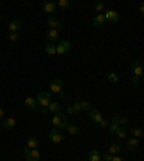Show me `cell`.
Listing matches in <instances>:
<instances>
[{"instance_id":"cell-27","label":"cell","mask_w":144,"mask_h":161,"mask_svg":"<svg viewBox=\"0 0 144 161\" xmlns=\"http://www.w3.org/2000/svg\"><path fill=\"white\" fill-rule=\"evenodd\" d=\"M79 105H81V111H89L91 109V102L89 101H82V102H79Z\"/></svg>"},{"instance_id":"cell-11","label":"cell","mask_w":144,"mask_h":161,"mask_svg":"<svg viewBox=\"0 0 144 161\" xmlns=\"http://www.w3.org/2000/svg\"><path fill=\"white\" fill-rule=\"evenodd\" d=\"M48 25H49L50 29L56 30V32H59V30L64 29V25H62V23H59L56 19H53V17H49V19H48Z\"/></svg>"},{"instance_id":"cell-43","label":"cell","mask_w":144,"mask_h":161,"mask_svg":"<svg viewBox=\"0 0 144 161\" xmlns=\"http://www.w3.org/2000/svg\"><path fill=\"white\" fill-rule=\"evenodd\" d=\"M140 12H141V13H144V6H143V4L140 6Z\"/></svg>"},{"instance_id":"cell-4","label":"cell","mask_w":144,"mask_h":161,"mask_svg":"<svg viewBox=\"0 0 144 161\" xmlns=\"http://www.w3.org/2000/svg\"><path fill=\"white\" fill-rule=\"evenodd\" d=\"M104 17H105V22H110V23H117L120 20V15H118V12L115 10H105L103 13Z\"/></svg>"},{"instance_id":"cell-39","label":"cell","mask_w":144,"mask_h":161,"mask_svg":"<svg viewBox=\"0 0 144 161\" xmlns=\"http://www.w3.org/2000/svg\"><path fill=\"white\" fill-rule=\"evenodd\" d=\"M4 115H6V112H4V109H3V108H0V120H3Z\"/></svg>"},{"instance_id":"cell-8","label":"cell","mask_w":144,"mask_h":161,"mask_svg":"<svg viewBox=\"0 0 144 161\" xmlns=\"http://www.w3.org/2000/svg\"><path fill=\"white\" fill-rule=\"evenodd\" d=\"M42 10L45 12V13H55L56 10V3L55 2H45V3L42 4Z\"/></svg>"},{"instance_id":"cell-1","label":"cell","mask_w":144,"mask_h":161,"mask_svg":"<svg viewBox=\"0 0 144 161\" xmlns=\"http://www.w3.org/2000/svg\"><path fill=\"white\" fill-rule=\"evenodd\" d=\"M52 124L56 127V130H65L66 128V125H68V118L65 115H62V114H55L53 115V118H52Z\"/></svg>"},{"instance_id":"cell-44","label":"cell","mask_w":144,"mask_h":161,"mask_svg":"<svg viewBox=\"0 0 144 161\" xmlns=\"http://www.w3.org/2000/svg\"><path fill=\"white\" fill-rule=\"evenodd\" d=\"M2 19H3V17H2V16H0V22H2Z\"/></svg>"},{"instance_id":"cell-6","label":"cell","mask_w":144,"mask_h":161,"mask_svg":"<svg viewBox=\"0 0 144 161\" xmlns=\"http://www.w3.org/2000/svg\"><path fill=\"white\" fill-rule=\"evenodd\" d=\"M69 49H71V42L69 40H61L59 42V45L56 46V53L58 55H65V53L68 52Z\"/></svg>"},{"instance_id":"cell-21","label":"cell","mask_w":144,"mask_h":161,"mask_svg":"<svg viewBox=\"0 0 144 161\" xmlns=\"http://www.w3.org/2000/svg\"><path fill=\"white\" fill-rule=\"evenodd\" d=\"M65 130H66V131H68L71 135H76L78 132H79V128L76 127V125H74V124H68Z\"/></svg>"},{"instance_id":"cell-5","label":"cell","mask_w":144,"mask_h":161,"mask_svg":"<svg viewBox=\"0 0 144 161\" xmlns=\"http://www.w3.org/2000/svg\"><path fill=\"white\" fill-rule=\"evenodd\" d=\"M49 89H50V92L59 94V92L64 89V81H62V79H59V78H55L52 82H50Z\"/></svg>"},{"instance_id":"cell-28","label":"cell","mask_w":144,"mask_h":161,"mask_svg":"<svg viewBox=\"0 0 144 161\" xmlns=\"http://www.w3.org/2000/svg\"><path fill=\"white\" fill-rule=\"evenodd\" d=\"M19 39H20L19 32H10L9 33V40L10 42H16V40H19Z\"/></svg>"},{"instance_id":"cell-18","label":"cell","mask_w":144,"mask_h":161,"mask_svg":"<svg viewBox=\"0 0 144 161\" xmlns=\"http://www.w3.org/2000/svg\"><path fill=\"white\" fill-rule=\"evenodd\" d=\"M16 127V120L15 118H7V120H4L3 122V128H6V130H12V128Z\"/></svg>"},{"instance_id":"cell-45","label":"cell","mask_w":144,"mask_h":161,"mask_svg":"<svg viewBox=\"0 0 144 161\" xmlns=\"http://www.w3.org/2000/svg\"><path fill=\"white\" fill-rule=\"evenodd\" d=\"M101 161H104V160H101Z\"/></svg>"},{"instance_id":"cell-38","label":"cell","mask_w":144,"mask_h":161,"mask_svg":"<svg viewBox=\"0 0 144 161\" xmlns=\"http://www.w3.org/2000/svg\"><path fill=\"white\" fill-rule=\"evenodd\" d=\"M111 161H124V158L120 157V155H113V160Z\"/></svg>"},{"instance_id":"cell-34","label":"cell","mask_w":144,"mask_h":161,"mask_svg":"<svg viewBox=\"0 0 144 161\" xmlns=\"http://www.w3.org/2000/svg\"><path fill=\"white\" fill-rule=\"evenodd\" d=\"M72 108H74L75 114H76V112H79V111H81V105H79V102H75V104L72 105Z\"/></svg>"},{"instance_id":"cell-25","label":"cell","mask_w":144,"mask_h":161,"mask_svg":"<svg viewBox=\"0 0 144 161\" xmlns=\"http://www.w3.org/2000/svg\"><path fill=\"white\" fill-rule=\"evenodd\" d=\"M45 52L48 53V55H55V53H56V46L53 45V43H49V45H46Z\"/></svg>"},{"instance_id":"cell-37","label":"cell","mask_w":144,"mask_h":161,"mask_svg":"<svg viewBox=\"0 0 144 161\" xmlns=\"http://www.w3.org/2000/svg\"><path fill=\"white\" fill-rule=\"evenodd\" d=\"M99 125H101V127H103V128H108V125H110V122H108V121H105V120H103V121H101V122H99Z\"/></svg>"},{"instance_id":"cell-17","label":"cell","mask_w":144,"mask_h":161,"mask_svg":"<svg viewBox=\"0 0 144 161\" xmlns=\"http://www.w3.org/2000/svg\"><path fill=\"white\" fill-rule=\"evenodd\" d=\"M25 104H26V107L29 109H36V107H38V101H36V98H33V97H26Z\"/></svg>"},{"instance_id":"cell-14","label":"cell","mask_w":144,"mask_h":161,"mask_svg":"<svg viewBox=\"0 0 144 161\" xmlns=\"http://www.w3.org/2000/svg\"><path fill=\"white\" fill-rule=\"evenodd\" d=\"M20 29H22V22L19 19H13L9 23V30L10 32H19Z\"/></svg>"},{"instance_id":"cell-7","label":"cell","mask_w":144,"mask_h":161,"mask_svg":"<svg viewBox=\"0 0 144 161\" xmlns=\"http://www.w3.org/2000/svg\"><path fill=\"white\" fill-rule=\"evenodd\" d=\"M131 69H133V75L141 76L143 75V62L141 60H134L131 64Z\"/></svg>"},{"instance_id":"cell-15","label":"cell","mask_w":144,"mask_h":161,"mask_svg":"<svg viewBox=\"0 0 144 161\" xmlns=\"http://www.w3.org/2000/svg\"><path fill=\"white\" fill-rule=\"evenodd\" d=\"M111 122L114 124H118L120 127H122V125H127V124L130 122L128 118H125V116H120V115H114L113 120H111Z\"/></svg>"},{"instance_id":"cell-2","label":"cell","mask_w":144,"mask_h":161,"mask_svg":"<svg viewBox=\"0 0 144 161\" xmlns=\"http://www.w3.org/2000/svg\"><path fill=\"white\" fill-rule=\"evenodd\" d=\"M50 99H52V97H50L49 92H41V94L36 97V101H38V104L41 105L42 108H48V105L52 102Z\"/></svg>"},{"instance_id":"cell-41","label":"cell","mask_w":144,"mask_h":161,"mask_svg":"<svg viewBox=\"0 0 144 161\" xmlns=\"http://www.w3.org/2000/svg\"><path fill=\"white\" fill-rule=\"evenodd\" d=\"M59 97H61V98H65V97H66V94L64 92V89H62L61 92H59Z\"/></svg>"},{"instance_id":"cell-26","label":"cell","mask_w":144,"mask_h":161,"mask_svg":"<svg viewBox=\"0 0 144 161\" xmlns=\"http://www.w3.org/2000/svg\"><path fill=\"white\" fill-rule=\"evenodd\" d=\"M120 125H118V124H114V122H111L110 125H108V128H107V130H108V131H110V134H115V132L118 131V130H120Z\"/></svg>"},{"instance_id":"cell-24","label":"cell","mask_w":144,"mask_h":161,"mask_svg":"<svg viewBox=\"0 0 144 161\" xmlns=\"http://www.w3.org/2000/svg\"><path fill=\"white\" fill-rule=\"evenodd\" d=\"M120 151H121V147L118 145V144H113V145L110 147L108 153H110L111 155H117V154H120Z\"/></svg>"},{"instance_id":"cell-10","label":"cell","mask_w":144,"mask_h":161,"mask_svg":"<svg viewBox=\"0 0 144 161\" xmlns=\"http://www.w3.org/2000/svg\"><path fill=\"white\" fill-rule=\"evenodd\" d=\"M26 161H41V153L36 148L31 150L26 154Z\"/></svg>"},{"instance_id":"cell-42","label":"cell","mask_w":144,"mask_h":161,"mask_svg":"<svg viewBox=\"0 0 144 161\" xmlns=\"http://www.w3.org/2000/svg\"><path fill=\"white\" fill-rule=\"evenodd\" d=\"M41 111H42V114H46L48 112V108H41Z\"/></svg>"},{"instance_id":"cell-12","label":"cell","mask_w":144,"mask_h":161,"mask_svg":"<svg viewBox=\"0 0 144 161\" xmlns=\"http://www.w3.org/2000/svg\"><path fill=\"white\" fill-rule=\"evenodd\" d=\"M138 144H140V138H130L127 141V148H128V151L134 153L138 148Z\"/></svg>"},{"instance_id":"cell-22","label":"cell","mask_w":144,"mask_h":161,"mask_svg":"<svg viewBox=\"0 0 144 161\" xmlns=\"http://www.w3.org/2000/svg\"><path fill=\"white\" fill-rule=\"evenodd\" d=\"M131 135H133V138H141L143 130H141L140 127H133L131 128Z\"/></svg>"},{"instance_id":"cell-19","label":"cell","mask_w":144,"mask_h":161,"mask_svg":"<svg viewBox=\"0 0 144 161\" xmlns=\"http://www.w3.org/2000/svg\"><path fill=\"white\" fill-rule=\"evenodd\" d=\"M59 109H61V105L58 104V102H50V104L48 105V111L52 114H58Z\"/></svg>"},{"instance_id":"cell-13","label":"cell","mask_w":144,"mask_h":161,"mask_svg":"<svg viewBox=\"0 0 144 161\" xmlns=\"http://www.w3.org/2000/svg\"><path fill=\"white\" fill-rule=\"evenodd\" d=\"M92 25H94V27H103L105 25V17H104L103 13L101 15H95L94 20H92Z\"/></svg>"},{"instance_id":"cell-16","label":"cell","mask_w":144,"mask_h":161,"mask_svg":"<svg viewBox=\"0 0 144 161\" xmlns=\"http://www.w3.org/2000/svg\"><path fill=\"white\" fill-rule=\"evenodd\" d=\"M58 38H59V32H56V30H53V29L46 30V39H48L49 42L58 40Z\"/></svg>"},{"instance_id":"cell-30","label":"cell","mask_w":144,"mask_h":161,"mask_svg":"<svg viewBox=\"0 0 144 161\" xmlns=\"http://www.w3.org/2000/svg\"><path fill=\"white\" fill-rule=\"evenodd\" d=\"M94 9H95V12H98V13H97V15H101V13H103L104 12V4L103 3H95L94 4Z\"/></svg>"},{"instance_id":"cell-35","label":"cell","mask_w":144,"mask_h":161,"mask_svg":"<svg viewBox=\"0 0 144 161\" xmlns=\"http://www.w3.org/2000/svg\"><path fill=\"white\" fill-rule=\"evenodd\" d=\"M131 82H133V83H138V82H140V76L133 75V76H131Z\"/></svg>"},{"instance_id":"cell-3","label":"cell","mask_w":144,"mask_h":161,"mask_svg":"<svg viewBox=\"0 0 144 161\" xmlns=\"http://www.w3.org/2000/svg\"><path fill=\"white\" fill-rule=\"evenodd\" d=\"M48 138L52 142H55V144H59V142H62V140H64V135H62V132L59 131V130L53 128V130H50V131L48 132Z\"/></svg>"},{"instance_id":"cell-40","label":"cell","mask_w":144,"mask_h":161,"mask_svg":"<svg viewBox=\"0 0 144 161\" xmlns=\"http://www.w3.org/2000/svg\"><path fill=\"white\" fill-rule=\"evenodd\" d=\"M29 151H31V148H29V147H27V145H25V147H23V153H25V154H27V153H29Z\"/></svg>"},{"instance_id":"cell-33","label":"cell","mask_w":144,"mask_h":161,"mask_svg":"<svg viewBox=\"0 0 144 161\" xmlns=\"http://www.w3.org/2000/svg\"><path fill=\"white\" fill-rule=\"evenodd\" d=\"M103 160L104 161H111V160H113V155H111L110 153H104L103 154Z\"/></svg>"},{"instance_id":"cell-23","label":"cell","mask_w":144,"mask_h":161,"mask_svg":"<svg viewBox=\"0 0 144 161\" xmlns=\"http://www.w3.org/2000/svg\"><path fill=\"white\" fill-rule=\"evenodd\" d=\"M38 140L35 138V137H31V138H27V142H26V145L31 148V150H35L36 147H38Z\"/></svg>"},{"instance_id":"cell-32","label":"cell","mask_w":144,"mask_h":161,"mask_svg":"<svg viewBox=\"0 0 144 161\" xmlns=\"http://www.w3.org/2000/svg\"><path fill=\"white\" fill-rule=\"evenodd\" d=\"M108 79H110L113 83H117L118 82V76L114 73V72H111V73H108Z\"/></svg>"},{"instance_id":"cell-36","label":"cell","mask_w":144,"mask_h":161,"mask_svg":"<svg viewBox=\"0 0 144 161\" xmlns=\"http://www.w3.org/2000/svg\"><path fill=\"white\" fill-rule=\"evenodd\" d=\"M66 114H68V115H75V111H74L72 107H68V108H66Z\"/></svg>"},{"instance_id":"cell-20","label":"cell","mask_w":144,"mask_h":161,"mask_svg":"<svg viewBox=\"0 0 144 161\" xmlns=\"http://www.w3.org/2000/svg\"><path fill=\"white\" fill-rule=\"evenodd\" d=\"M89 161H101L98 150H89Z\"/></svg>"},{"instance_id":"cell-29","label":"cell","mask_w":144,"mask_h":161,"mask_svg":"<svg viewBox=\"0 0 144 161\" xmlns=\"http://www.w3.org/2000/svg\"><path fill=\"white\" fill-rule=\"evenodd\" d=\"M115 135H117L118 138H121V140H124L125 137H127V131L124 130V127H121L120 130H118L117 132H115Z\"/></svg>"},{"instance_id":"cell-9","label":"cell","mask_w":144,"mask_h":161,"mask_svg":"<svg viewBox=\"0 0 144 161\" xmlns=\"http://www.w3.org/2000/svg\"><path fill=\"white\" fill-rule=\"evenodd\" d=\"M88 112H89V118H91V120L94 121V122L99 124V122H101V121L104 120V118H103V115H101V112H99L98 109H89Z\"/></svg>"},{"instance_id":"cell-31","label":"cell","mask_w":144,"mask_h":161,"mask_svg":"<svg viewBox=\"0 0 144 161\" xmlns=\"http://www.w3.org/2000/svg\"><path fill=\"white\" fill-rule=\"evenodd\" d=\"M69 4H71V2H69V0H59L58 6H59V7H62V9H66V7H69Z\"/></svg>"}]
</instances>
